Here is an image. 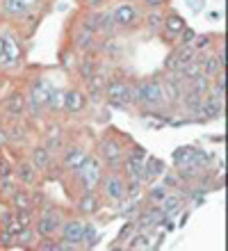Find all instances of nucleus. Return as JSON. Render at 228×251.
Here are the masks:
<instances>
[{"mask_svg":"<svg viewBox=\"0 0 228 251\" xmlns=\"http://www.w3.org/2000/svg\"><path fill=\"white\" fill-rule=\"evenodd\" d=\"M180 66L182 64L178 62V57H176V53H174V50H171V53L164 57V71H178Z\"/></svg>","mask_w":228,"mask_h":251,"instance_id":"45","label":"nucleus"},{"mask_svg":"<svg viewBox=\"0 0 228 251\" xmlns=\"http://www.w3.org/2000/svg\"><path fill=\"white\" fill-rule=\"evenodd\" d=\"M25 107H27V99L23 92H12L5 99V110L12 119H21L23 112H25Z\"/></svg>","mask_w":228,"mask_h":251,"instance_id":"17","label":"nucleus"},{"mask_svg":"<svg viewBox=\"0 0 228 251\" xmlns=\"http://www.w3.org/2000/svg\"><path fill=\"white\" fill-rule=\"evenodd\" d=\"M174 53H176L180 64H187V62H192L196 57V48L192 46V44H178V46L174 48Z\"/></svg>","mask_w":228,"mask_h":251,"instance_id":"31","label":"nucleus"},{"mask_svg":"<svg viewBox=\"0 0 228 251\" xmlns=\"http://www.w3.org/2000/svg\"><path fill=\"white\" fill-rule=\"evenodd\" d=\"M37 251H59V242H55V238H39L34 242Z\"/></svg>","mask_w":228,"mask_h":251,"instance_id":"41","label":"nucleus"},{"mask_svg":"<svg viewBox=\"0 0 228 251\" xmlns=\"http://www.w3.org/2000/svg\"><path fill=\"white\" fill-rule=\"evenodd\" d=\"M7 137H9V142H19V144H25V139H27L25 126L19 124V121H14V124L7 128Z\"/></svg>","mask_w":228,"mask_h":251,"instance_id":"30","label":"nucleus"},{"mask_svg":"<svg viewBox=\"0 0 228 251\" xmlns=\"http://www.w3.org/2000/svg\"><path fill=\"white\" fill-rule=\"evenodd\" d=\"M51 80L46 75H37L32 80V85L27 89V105H30V112L32 117H41V112L46 110V99H48V92H51Z\"/></svg>","mask_w":228,"mask_h":251,"instance_id":"5","label":"nucleus"},{"mask_svg":"<svg viewBox=\"0 0 228 251\" xmlns=\"http://www.w3.org/2000/svg\"><path fill=\"white\" fill-rule=\"evenodd\" d=\"M162 183H164L167 187H169V190H178V187L182 185L180 176H178L176 172H169V169H167V172L162 174Z\"/></svg>","mask_w":228,"mask_h":251,"instance_id":"42","label":"nucleus"},{"mask_svg":"<svg viewBox=\"0 0 228 251\" xmlns=\"http://www.w3.org/2000/svg\"><path fill=\"white\" fill-rule=\"evenodd\" d=\"M219 71H224V66L219 64L217 55H208V53H205V57H203V73H205L208 78H215Z\"/></svg>","mask_w":228,"mask_h":251,"instance_id":"32","label":"nucleus"},{"mask_svg":"<svg viewBox=\"0 0 228 251\" xmlns=\"http://www.w3.org/2000/svg\"><path fill=\"white\" fill-rule=\"evenodd\" d=\"M12 219H14V210H12V205H9L7 210L0 212V226H7L9 222H12Z\"/></svg>","mask_w":228,"mask_h":251,"instance_id":"50","label":"nucleus"},{"mask_svg":"<svg viewBox=\"0 0 228 251\" xmlns=\"http://www.w3.org/2000/svg\"><path fill=\"white\" fill-rule=\"evenodd\" d=\"M192 46L196 48V53H205V50L212 46V37H210V34H196V39Z\"/></svg>","mask_w":228,"mask_h":251,"instance_id":"43","label":"nucleus"},{"mask_svg":"<svg viewBox=\"0 0 228 251\" xmlns=\"http://www.w3.org/2000/svg\"><path fill=\"white\" fill-rule=\"evenodd\" d=\"M142 187H144V183L139 180V176H128V178H126V197L137 199L142 194Z\"/></svg>","mask_w":228,"mask_h":251,"instance_id":"36","label":"nucleus"},{"mask_svg":"<svg viewBox=\"0 0 228 251\" xmlns=\"http://www.w3.org/2000/svg\"><path fill=\"white\" fill-rule=\"evenodd\" d=\"M144 7H149V9H162V7H167V2L169 0H142Z\"/></svg>","mask_w":228,"mask_h":251,"instance_id":"49","label":"nucleus"},{"mask_svg":"<svg viewBox=\"0 0 228 251\" xmlns=\"http://www.w3.org/2000/svg\"><path fill=\"white\" fill-rule=\"evenodd\" d=\"M128 2H135V0H128Z\"/></svg>","mask_w":228,"mask_h":251,"instance_id":"54","label":"nucleus"},{"mask_svg":"<svg viewBox=\"0 0 228 251\" xmlns=\"http://www.w3.org/2000/svg\"><path fill=\"white\" fill-rule=\"evenodd\" d=\"M192 151H194V146H180V149L174 151V165H176V169L192 162Z\"/></svg>","mask_w":228,"mask_h":251,"instance_id":"34","label":"nucleus"},{"mask_svg":"<svg viewBox=\"0 0 228 251\" xmlns=\"http://www.w3.org/2000/svg\"><path fill=\"white\" fill-rule=\"evenodd\" d=\"M85 219L80 217H64L62 222V228H59V235L64 242H73V245H80L82 242V233H85Z\"/></svg>","mask_w":228,"mask_h":251,"instance_id":"10","label":"nucleus"},{"mask_svg":"<svg viewBox=\"0 0 228 251\" xmlns=\"http://www.w3.org/2000/svg\"><path fill=\"white\" fill-rule=\"evenodd\" d=\"M196 39V30H192L189 25H185L180 30V34H178V44H194Z\"/></svg>","mask_w":228,"mask_h":251,"instance_id":"44","label":"nucleus"},{"mask_svg":"<svg viewBox=\"0 0 228 251\" xmlns=\"http://www.w3.org/2000/svg\"><path fill=\"white\" fill-rule=\"evenodd\" d=\"M112 12H114V21H117L119 30H132L142 21L139 7L135 2H128V0H121V5H117V9H112Z\"/></svg>","mask_w":228,"mask_h":251,"instance_id":"7","label":"nucleus"},{"mask_svg":"<svg viewBox=\"0 0 228 251\" xmlns=\"http://www.w3.org/2000/svg\"><path fill=\"white\" fill-rule=\"evenodd\" d=\"M30 162L37 167V172H46L52 162V153L46 149V146H32L30 149Z\"/></svg>","mask_w":228,"mask_h":251,"instance_id":"20","label":"nucleus"},{"mask_svg":"<svg viewBox=\"0 0 228 251\" xmlns=\"http://www.w3.org/2000/svg\"><path fill=\"white\" fill-rule=\"evenodd\" d=\"M14 178H16V183H21V185H37L39 172H37V167H34L30 160H21L19 165L14 167Z\"/></svg>","mask_w":228,"mask_h":251,"instance_id":"13","label":"nucleus"},{"mask_svg":"<svg viewBox=\"0 0 228 251\" xmlns=\"http://www.w3.org/2000/svg\"><path fill=\"white\" fill-rule=\"evenodd\" d=\"M135 99H137V105H144V107H162V105H167L164 89H162V80L151 78V80L135 82Z\"/></svg>","mask_w":228,"mask_h":251,"instance_id":"4","label":"nucleus"},{"mask_svg":"<svg viewBox=\"0 0 228 251\" xmlns=\"http://www.w3.org/2000/svg\"><path fill=\"white\" fill-rule=\"evenodd\" d=\"M187 25V21L182 19L180 14L176 12H169L164 14V21H162V37H167V44H176L178 41V34H180V30Z\"/></svg>","mask_w":228,"mask_h":251,"instance_id":"12","label":"nucleus"},{"mask_svg":"<svg viewBox=\"0 0 228 251\" xmlns=\"http://www.w3.org/2000/svg\"><path fill=\"white\" fill-rule=\"evenodd\" d=\"M187 217H189V212H185V215H182V217H180V222H178V226H185V222H187Z\"/></svg>","mask_w":228,"mask_h":251,"instance_id":"53","label":"nucleus"},{"mask_svg":"<svg viewBox=\"0 0 228 251\" xmlns=\"http://www.w3.org/2000/svg\"><path fill=\"white\" fill-rule=\"evenodd\" d=\"M9 144V137H7V128H0V151Z\"/></svg>","mask_w":228,"mask_h":251,"instance_id":"52","label":"nucleus"},{"mask_svg":"<svg viewBox=\"0 0 228 251\" xmlns=\"http://www.w3.org/2000/svg\"><path fill=\"white\" fill-rule=\"evenodd\" d=\"M59 155H62V167H64L66 172H76V169L87 160L89 153L78 144H69V146L64 144L62 146V151H59Z\"/></svg>","mask_w":228,"mask_h":251,"instance_id":"9","label":"nucleus"},{"mask_svg":"<svg viewBox=\"0 0 228 251\" xmlns=\"http://www.w3.org/2000/svg\"><path fill=\"white\" fill-rule=\"evenodd\" d=\"M162 21H164V14L162 9H149V14L144 16V23H146V30L151 34H157L162 30Z\"/></svg>","mask_w":228,"mask_h":251,"instance_id":"26","label":"nucleus"},{"mask_svg":"<svg viewBox=\"0 0 228 251\" xmlns=\"http://www.w3.org/2000/svg\"><path fill=\"white\" fill-rule=\"evenodd\" d=\"M96 153H98V158L103 160V165L114 169V172H119L121 165H124L126 149H124V142L117 135H103L96 144Z\"/></svg>","mask_w":228,"mask_h":251,"instance_id":"3","label":"nucleus"},{"mask_svg":"<svg viewBox=\"0 0 228 251\" xmlns=\"http://www.w3.org/2000/svg\"><path fill=\"white\" fill-rule=\"evenodd\" d=\"M151 185V183H149ZM169 187L164 185V183H153V185L149 187V192H146V199H149V203H162L164 199H167V194H169Z\"/></svg>","mask_w":228,"mask_h":251,"instance_id":"28","label":"nucleus"},{"mask_svg":"<svg viewBox=\"0 0 228 251\" xmlns=\"http://www.w3.org/2000/svg\"><path fill=\"white\" fill-rule=\"evenodd\" d=\"M117 21H114V12L112 9H105V12L98 14V32L103 37H114L117 32Z\"/></svg>","mask_w":228,"mask_h":251,"instance_id":"22","label":"nucleus"},{"mask_svg":"<svg viewBox=\"0 0 228 251\" xmlns=\"http://www.w3.org/2000/svg\"><path fill=\"white\" fill-rule=\"evenodd\" d=\"M96 34L89 32V30H82V27L76 25V30L71 32V48L76 53H91V50H96Z\"/></svg>","mask_w":228,"mask_h":251,"instance_id":"11","label":"nucleus"},{"mask_svg":"<svg viewBox=\"0 0 228 251\" xmlns=\"http://www.w3.org/2000/svg\"><path fill=\"white\" fill-rule=\"evenodd\" d=\"M101 190H103L105 199L107 201H124L126 199V178L119 172L110 169V174H103V180H101Z\"/></svg>","mask_w":228,"mask_h":251,"instance_id":"6","label":"nucleus"},{"mask_svg":"<svg viewBox=\"0 0 228 251\" xmlns=\"http://www.w3.org/2000/svg\"><path fill=\"white\" fill-rule=\"evenodd\" d=\"M62 96H64V94L59 92L57 87H51L48 99H46V110H51V112H57V110H62Z\"/></svg>","mask_w":228,"mask_h":251,"instance_id":"35","label":"nucleus"},{"mask_svg":"<svg viewBox=\"0 0 228 251\" xmlns=\"http://www.w3.org/2000/svg\"><path fill=\"white\" fill-rule=\"evenodd\" d=\"M30 12L23 0H0V16L7 21H19Z\"/></svg>","mask_w":228,"mask_h":251,"instance_id":"15","label":"nucleus"},{"mask_svg":"<svg viewBox=\"0 0 228 251\" xmlns=\"http://www.w3.org/2000/svg\"><path fill=\"white\" fill-rule=\"evenodd\" d=\"M62 107H64L69 114H80L87 107V96L78 89H69L62 96Z\"/></svg>","mask_w":228,"mask_h":251,"instance_id":"16","label":"nucleus"},{"mask_svg":"<svg viewBox=\"0 0 228 251\" xmlns=\"http://www.w3.org/2000/svg\"><path fill=\"white\" fill-rule=\"evenodd\" d=\"M76 210L80 215H85V217H91V215H96L101 210V197H98V192H82L76 201Z\"/></svg>","mask_w":228,"mask_h":251,"instance_id":"14","label":"nucleus"},{"mask_svg":"<svg viewBox=\"0 0 228 251\" xmlns=\"http://www.w3.org/2000/svg\"><path fill=\"white\" fill-rule=\"evenodd\" d=\"M34 217H37V210H14V219H16L19 224H23V226H32Z\"/></svg>","mask_w":228,"mask_h":251,"instance_id":"39","label":"nucleus"},{"mask_svg":"<svg viewBox=\"0 0 228 251\" xmlns=\"http://www.w3.org/2000/svg\"><path fill=\"white\" fill-rule=\"evenodd\" d=\"M135 231H137L135 219H126V224L121 226V231H119V235H117V240H114V242H126V240L130 238Z\"/></svg>","mask_w":228,"mask_h":251,"instance_id":"40","label":"nucleus"},{"mask_svg":"<svg viewBox=\"0 0 228 251\" xmlns=\"http://www.w3.org/2000/svg\"><path fill=\"white\" fill-rule=\"evenodd\" d=\"M128 155H130V158H137V160H146L149 153H146V149H144L142 144H132L130 151H128Z\"/></svg>","mask_w":228,"mask_h":251,"instance_id":"47","label":"nucleus"},{"mask_svg":"<svg viewBox=\"0 0 228 251\" xmlns=\"http://www.w3.org/2000/svg\"><path fill=\"white\" fill-rule=\"evenodd\" d=\"M151 238H149V233L146 231H135L128 238V242H126L124 249H130V251H139V249H151Z\"/></svg>","mask_w":228,"mask_h":251,"instance_id":"24","label":"nucleus"},{"mask_svg":"<svg viewBox=\"0 0 228 251\" xmlns=\"http://www.w3.org/2000/svg\"><path fill=\"white\" fill-rule=\"evenodd\" d=\"M5 176H14V167L9 160L0 155V178H5Z\"/></svg>","mask_w":228,"mask_h":251,"instance_id":"46","label":"nucleus"},{"mask_svg":"<svg viewBox=\"0 0 228 251\" xmlns=\"http://www.w3.org/2000/svg\"><path fill=\"white\" fill-rule=\"evenodd\" d=\"M96 69H98V60L94 57V55H85V57H80L78 60V71H80V78L85 80H89L94 73H96Z\"/></svg>","mask_w":228,"mask_h":251,"instance_id":"25","label":"nucleus"},{"mask_svg":"<svg viewBox=\"0 0 228 251\" xmlns=\"http://www.w3.org/2000/svg\"><path fill=\"white\" fill-rule=\"evenodd\" d=\"M59 64H62V69H64L66 73H71L73 69H78V55H76V50H73V48L62 50V53H59Z\"/></svg>","mask_w":228,"mask_h":251,"instance_id":"29","label":"nucleus"},{"mask_svg":"<svg viewBox=\"0 0 228 251\" xmlns=\"http://www.w3.org/2000/svg\"><path fill=\"white\" fill-rule=\"evenodd\" d=\"M44 146L51 153H59L62 146H64V132H62V126H51L44 135Z\"/></svg>","mask_w":228,"mask_h":251,"instance_id":"19","label":"nucleus"},{"mask_svg":"<svg viewBox=\"0 0 228 251\" xmlns=\"http://www.w3.org/2000/svg\"><path fill=\"white\" fill-rule=\"evenodd\" d=\"M9 205H12L14 210H37L34 203H32V192L23 190V187H16V190L12 192Z\"/></svg>","mask_w":228,"mask_h":251,"instance_id":"18","label":"nucleus"},{"mask_svg":"<svg viewBox=\"0 0 228 251\" xmlns=\"http://www.w3.org/2000/svg\"><path fill=\"white\" fill-rule=\"evenodd\" d=\"M78 27H82V30H89V32L98 34V12H96V9H85V12L80 14Z\"/></svg>","mask_w":228,"mask_h":251,"instance_id":"27","label":"nucleus"},{"mask_svg":"<svg viewBox=\"0 0 228 251\" xmlns=\"http://www.w3.org/2000/svg\"><path fill=\"white\" fill-rule=\"evenodd\" d=\"M96 242H98L96 224H85V233H82V242H80V247H82V249H94Z\"/></svg>","mask_w":228,"mask_h":251,"instance_id":"33","label":"nucleus"},{"mask_svg":"<svg viewBox=\"0 0 228 251\" xmlns=\"http://www.w3.org/2000/svg\"><path fill=\"white\" fill-rule=\"evenodd\" d=\"M73 178L80 183V190L82 192H98V185L103 180V160L98 155H87V160L76 169Z\"/></svg>","mask_w":228,"mask_h":251,"instance_id":"2","label":"nucleus"},{"mask_svg":"<svg viewBox=\"0 0 228 251\" xmlns=\"http://www.w3.org/2000/svg\"><path fill=\"white\" fill-rule=\"evenodd\" d=\"M82 5H85V9H96V7H101L105 2V0H80Z\"/></svg>","mask_w":228,"mask_h":251,"instance_id":"51","label":"nucleus"},{"mask_svg":"<svg viewBox=\"0 0 228 251\" xmlns=\"http://www.w3.org/2000/svg\"><path fill=\"white\" fill-rule=\"evenodd\" d=\"M12 242H14V235L7 228H0V247H7V249H12Z\"/></svg>","mask_w":228,"mask_h":251,"instance_id":"48","label":"nucleus"},{"mask_svg":"<svg viewBox=\"0 0 228 251\" xmlns=\"http://www.w3.org/2000/svg\"><path fill=\"white\" fill-rule=\"evenodd\" d=\"M164 212L162 208L157 203H151L146 205V208H142L139 210V215H137L135 219V224H137V231H149V228H155V226L164 224Z\"/></svg>","mask_w":228,"mask_h":251,"instance_id":"8","label":"nucleus"},{"mask_svg":"<svg viewBox=\"0 0 228 251\" xmlns=\"http://www.w3.org/2000/svg\"><path fill=\"white\" fill-rule=\"evenodd\" d=\"M19 187V183H16V178L14 176H5V178H0V199H7L9 201V197H12V192Z\"/></svg>","mask_w":228,"mask_h":251,"instance_id":"38","label":"nucleus"},{"mask_svg":"<svg viewBox=\"0 0 228 251\" xmlns=\"http://www.w3.org/2000/svg\"><path fill=\"white\" fill-rule=\"evenodd\" d=\"M180 205H182V197H180V192H169V194H167V199H164L162 203H160V208H162L164 217H171L174 212L180 210Z\"/></svg>","mask_w":228,"mask_h":251,"instance_id":"23","label":"nucleus"},{"mask_svg":"<svg viewBox=\"0 0 228 251\" xmlns=\"http://www.w3.org/2000/svg\"><path fill=\"white\" fill-rule=\"evenodd\" d=\"M146 167H149V172L153 174V178L155 176H162L164 172H167V165H164V160H160V158H155V155H146Z\"/></svg>","mask_w":228,"mask_h":251,"instance_id":"37","label":"nucleus"},{"mask_svg":"<svg viewBox=\"0 0 228 251\" xmlns=\"http://www.w3.org/2000/svg\"><path fill=\"white\" fill-rule=\"evenodd\" d=\"M14 242H16V245H12V249H32L34 242H37V231H34V226H23V228L16 233Z\"/></svg>","mask_w":228,"mask_h":251,"instance_id":"21","label":"nucleus"},{"mask_svg":"<svg viewBox=\"0 0 228 251\" xmlns=\"http://www.w3.org/2000/svg\"><path fill=\"white\" fill-rule=\"evenodd\" d=\"M23 57H25V53L21 46V37L12 27H2L0 30V69L16 71L23 64Z\"/></svg>","mask_w":228,"mask_h":251,"instance_id":"1","label":"nucleus"}]
</instances>
